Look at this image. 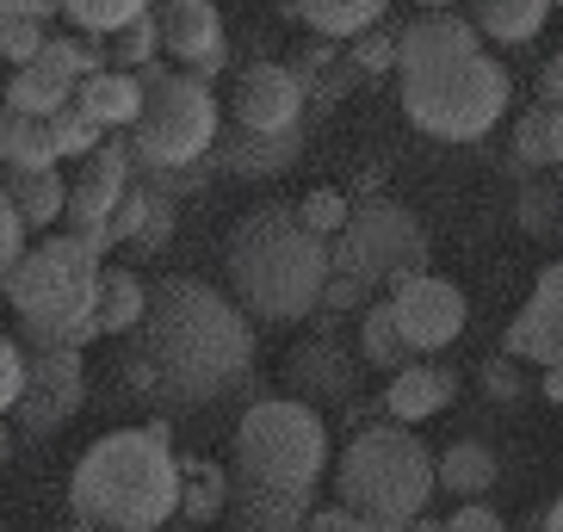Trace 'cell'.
<instances>
[{
    "label": "cell",
    "instance_id": "cell-45",
    "mask_svg": "<svg viewBox=\"0 0 563 532\" xmlns=\"http://www.w3.org/2000/svg\"><path fill=\"white\" fill-rule=\"evenodd\" d=\"M489 390H496V397H514V390H520V372H514V353H508V359H489Z\"/></svg>",
    "mask_w": 563,
    "mask_h": 532
},
{
    "label": "cell",
    "instance_id": "cell-39",
    "mask_svg": "<svg viewBox=\"0 0 563 532\" xmlns=\"http://www.w3.org/2000/svg\"><path fill=\"white\" fill-rule=\"evenodd\" d=\"M19 390H25V347H19L13 334H0V421L13 415Z\"/></svg>",
    "mask_w": 563,
    "mask_h": 532
},
{
    "label": "cell",
    "instance_id": "cell-29",
    "mask_svg": "<svg viewBox=\"0 0 563 532\" xmlns=\"http://www.w3.org/2000/svg\"><path fill=\"white\" fill-rule=\"evenodd\" d=\"M93 317H100V334H136V322L150 317V285L136 279L131 266H106Z\"/></svg>",
    "mask_w": 563,
    "mask_h": 532
},
{
    "label": "cell",
    "instance_id": "cell-4",
    "mask_svg": "<svg viewBox=\"0 0 563 532\" xmlns=\"http://www.w3.org/2000/svg\"><path fill=\"white\" fill-rule=\"evenodd\" d=\"M100 273H106V254L75 230L44 235L37 248L19 254V266L0 285L19 317V347L81 353L87 341H100V317H93Z\"/></svg>",
    "mask_w": 563,
    "mask_h": 532
},
{
    "label": "cell",
    "instance_id": "cell-3",
    "mask_svg": "<svg viewBox=\"0 0 563 532\" xmlns=\"http://www.w3.org/2000/svg\"><path fill=\"white\" fill-rule=\"evenodd\" d=\"M223 273H230V298L254 322H310L322 310V285L334 261L329 242L303 230L298 204H254L223 242Z\"/></svg>",
    "mask_w": 563,
    "mask_h": 532
},
{
    "label": "cell",
    "instance_id": "cell-38",
    "mask_svg": "<svg viewBox=\"0 0 563 532\" xmlns=\"http://www.w3.org/2000/svg\"><path fill=\"white\" fill-rule=\"evenodd\" d=\"M365 298H372V285L353 279V273H329V285H322V310L316 317H347V310H365Z\"/></svg>",
    "mask_w": 563,
    "mask_h": 532
},
{
    "label": "cell",
    "instance_id": "cell-42",
    "mask_svg": "<svg viewBox=\"0 0 563 532\" xmlns=\"http://www.w3.org/2000/svg\"><path fill=\"white\" fill-rule=\"evenodd\" d=\"M303 532H378V527L360 520L347 501H329V508H316V514H310V527H303Z\"/></svg>",
    "mask_w": 563,
    "mask_h": 532
},
{
    "label": "cell",
    "instance_id": "cell-43",
    "mask_svg": "<svg viewBox=\"0 0 563 532\" xmlns=\"http://www.w3.org/2000/svg\"><path fill=\"white\" fill-rule=\"evenodd\" d=\"M63 0H0V25H13V19H51Z\"/></svg>",
    "mask_w": 563,
    "mask_h": 532
},
{
    "label": "cell",
    "instance_id": "cell-36",
    "mask_svg": "<svg viewBox=\"0 0 563 532\" xmlns=\"http://www.w3.org/2000/svg\"><path fill=\"white\" fill-rule=\"evenodd\" d=\"M155 51H162V25H155V13L136 19V25H124V32L112 37V63L131 68V75H136V68H150Z\"/></svg>",
    "mask_w": 563,
    "mask_h": 532
},
{
    "label": "cell",
    "instance_id": "cell-13",
    "mask_svg": "<svg viewBox=\"0 0 563 532\" xmlns=\"http://www.w3.org/2000/svg\"><path fill=\"white\" fill-rule=\"evenodd\" d=\"M390 310H397L402 341H409L421 359L446 353L464 334V317H471V310H464V291L452 279H440V273H421V279L397 285V291H390Z\"/></svg>",
    "mask_w": 563,
    "mask_h": 532
},
{
    "label": "cell",
    "instance_id": "cell-44",
    "mask_svg": "<svg viewBox=\"0 0 563 532\" xmlns=\"http://www.w3.org/2000/svg\"><path fill=\"white\" fill-rule=\"evenodd\" d=\"M539 100H545V106H563V51L551 56L545 75H539Z\"/></svg>",
    "mask_w": 563,
    "mask_h": 532
},
{
    "label": "cell",
    "instance_id": "cell-12",
    "mask_svg": "<svg viewBox=\"0 0 563 532\" xmlns=\"http://www.w3.org/2000/svg\"><path fill=\"white\" fill-rule=\"evenodd\" d=\"M100 68H106V56L93 51V44H81V37H51L25 68H13L7 106H19V112H32V118H51V112H63V106L81 93L87 75H100Z\"/></svg>",
    "mask_w": 563,
    "mask_h": 532
},
{
    "label": "cell",
    "instance_id": "cell-48",
    "mask_svg": "<svg viewBox=\"0 0 563 532\" xmlns=\"http://www.w3.org/2000/svg\"><path fill=\"white\" fill-rule=\"evenodd\" d=\"M545 397H551V402H563V366H551V372H545Z\"/></svg>",
    "mask_w": 563,
    "mask_h": 532
},
{
    "label": "cell",
    "instance_id": "cell-50",
    "mask_svg": "<svg viewBox=\"0 0 563 532\" xmlns=\"http://www.w3.org/2000/svg\"><path fill=\"white\" fill-rule=\"evenodd\" d=\"M409 532H446V520H433V514H421V520H415Z\"/></svg>",
    "mask_w": 563,
    "mask_h": 532
},
{
    "label": "cell",
    "instance_id": "cell-2",
    "mask_svg": "<svg viewBox=\"0 0 563 532\" xmlns=\"http://www.w3.org/2000/svg\"><path fill=\"white\" fill-rule=\"evenodd\" d=\"M167 440V421L93 440L68 477V514L100 532H167L180 520V452Z\"/></svg>",
    "mask_w": 563,
    "mask_h": 532
},
{
    "label": "cell",
    "instance_id": "cell-15",
    "mask_svg": "<svg viewBox=\"0 0 563 532\" xmlns=\"http://www.w3.org/2000/svg\"><path fill=\"white\" fill-rule=\"evenodd\" d=\"M155 25H162V51L186 75H199V81H211L217 68H223V56H230L223 13H217L211 0H162L155 7Z\"/></svg>",
    "mask_w": 563,
    "mask_h": 532
},
{
    "label": "cell",
    "instance_id": "cell-7",
    "mask_svg": "<svg viewBox=\"0 0 563 532\" xmlns=\"http://www.w3.org/2000/svg\"><path fill=\"white\" fill-rule=\"evenodd\" d=\"M329 470V421L303 397H261L235 421V483L316 489Z\"/></svg>",
    "mask_w": 563,
    "mask_h": 532
},
{
    "label": "cell",
    "instance_id": "cell-10",
    "mask_svg": "<svg viewBox=\"0 0 563 532\" xmlns=\"http://www.w3.org/2000/svg\"><path fill=\"white\" fill-rule=\"evenodd\" d=\"M87 402V366L81 353H63V347H25V390L13 402V421L25 440H51L63 433L68 421L81 415Z\"/></svg>",
    "mask_w": 563,
    "mask_h": 532
},
{
    "label": "cell",
    "instance_id": "cell-11",
    "mask_svg": "<svg viewBox=\"0 0 563 532\" xmlns=\"http://www.w3.org/2000/svg\"><path fill=\"white\" fill-rule=\"evenodd\" d=\"M131 186H136L131 131H118V136H106L100 149L81 162V174L68 180V211H63V223H68L75 235H87V242L106 254V223H112L118 199H124Z\"/></svg>",
    "mask_w": 563,
    "mask_h": 532
},
{
    "label": "cell",
    "instance_id": "cell-33",
    "mask_svg": "<svg viewBox=\"0 0 563 532\" xmlns=\"http://www.w3.org/2000/svg\"><path fill=\"white\" fill-rule=\"evenodd\" d=\"M514 162L558 167V155H551V106H527V112L514 118Z\"/></svg>",
    "mask_w": 563,
    "mask_h": 532
},
{
    "label": "cell",
    "instance_id": "cell-9",
    "mask_svg": "<svg viewBox=\"0 0 563 532\" xmlns=\"http://www.w3.org/2000/svg\"><path fill=\"white\" fill-rule=\"evenodd\" d=\"M329 261H334V273H353L372 291H397V285L428 273L433 248H428V230H421V217L409 204L365 199V204H353L347 230L329 242Z\"/></svg>",
    "mask_w": 563,
    "mask_h": 532
},
{
    "label": "cell",
    "instance_id": "cell-19",
    "mask_svg": "<svg viewBox=\"0 0 563 532\" xmlns=\"http://www.w3.org/2000/svg\"><path fill=\"white\" fill-rule=\"evenodd\" d=\"M303 155V124L298 131H242V124H230V131L217 136L211 162L223 167V174H235V180H273V174H285V167Z\"/></svg>",
    "mask_w": 563,
    "mask_h": 532
},
{
    "label": "cell",
    "instance_id": "cell-52",
    "mask_svg": "<svg viewBox=\"0 0 563 532\" xmlns=\"http://www.w3.org/2000/svg\"><path fill=\"white\" fill-rule=\"evenodd\" d=\"M421 7H428V13H433V7H452V0H421Z\"/></svg>",
    "mask_w": 563,
    "mask_h": 532
},
{
    "label": "cell",
    "instance_id": "cell-51",
    "mask_svg": "<svg viewBox=\"0 0 563 532\" xmlns=\"http://www.w3.org/2000/svg\"><path fill=\"white\" fill-rule=\"evenodd\" d=\"M63 532H100V527H81V520H75V527H63Z\"/></svg>",
    "mask_w": 563,
    "mask_h": 532
},
{
    "label": "cell",
    "instance_id": "cell-40",
    "mask_svg": "<svg viewBox=\"0 0 563 532\" xmlns=\"http://www.w3.org/2000/svg\"><path fill=\"white\" fill-rule=\"evenodd\" d=\"M25 217H19V204L7 199V192H0V261L7 266H19V254H25Z\"/></svg>",
    "mask_w": 563,
    "mask_h": 532
},
{
    "label": "cell",
    "instance_id": "cell-25",
    "mask_svg": "<svg viewBox=\"0 0 563 532\" xmlns=\"http://www.w3.org/2000/svg\"><path fill=\"white\" fill-rule=\"evenodd\" d=\"M291 13H298L316 37L353 44V37H365L372 25L390 19V0H291Z\"/></svg>",
    "mask_w": 563,
    "mask_h": 532
},
{
    "label": "cell",
    "instance_id": "cell-47",
    "mask_svg": "<svg viewBox=\"0 0 563 532\" xmlns=\"http://www.w3.org/2000/svg\"><path fill=\"white\" fill-rule=\"evenodd\" d=\"M532 532H563V496L551 501L545 514H539V527H532Z\"/></svg>",
    "mask_w": 563,
    "mask_h": 532
},
{
    "label": "cell",
    "instance_id": "cell-41",
    "mask_svg": "<svg viewBox=\"0 0 563 532\" xmlns=\"http://www.w3.org/2000/svg\"><path fill=\"white\" fill-rule=\"evenodd\" d=\"M446 532H508V520L489 501H464L459 514H446Z\"/></svg>",
    "mask_w": 563,
    "mask_h": 532
},
{
    "label": "cell",
    "instance_id": "cell-17",
    "mask_svg": "<svg viewBox=\"0 0 563 532\" xmlns=\"http://www.w3.org/2000/svg\"><path fill=\"white\" fill-rule=\"evenodd\" d=\"M483 51V32L452 7H433V13L409 19L397 32V75H428V68H446L459 56Z\"/></svg>",
    "mask_w": 563,
    "mask_h": 532
},
{
    "label": "cell",
    "instance_id": "cell-27",
    "mask_svg": "<svg viewBox=\"0 0 563 532\" xmlns=\"http://www.w3.org/2000/svg\"><path fill=\"white\" fill-rule=\"evenodd\" d=\"M56 136H51V118H32L19 106L0 100V167H56Z\"/></svg>",
    "mask_w": 563,
    "mask_h": 532
},
{
    "label": "cell",
    "instance_id": "cell-20",
    "mask_svg": "<svg viewBox=\"0 0 563 532\" xmlns=\"http://www.w3.org/2000/svg\"><path fill=\"white\" fill-rule=\"evenodd\" d=\"M316 514V489H266V483H235L230 520L235 532H303Z\"/></svg>",
    "mask_w": 563,
    "mask_h": 532
},
{
    "label": "cell",
    "instance_id": "cell-37",
    "mask_svg": "<svg viewBox=\"0 0 563 532\" xmlns=\"http://www.w3.org/2000/svg\"><path fill=\"white\" fill-rule=\"evenodd\" d=\"M51 44V32H44V19H13V25H0V56L13 68H25L37 51Z\"/></svg>",
    "mask_w": 563,
    "mask_h": 532
},
{
    "label": "cell",
    "instance_id": "cell-35",
    "mask_svg": "<svg viewBox=\"0 0 563 532\" xmlns=\"http://www.w3.org/2000/svg\"><path fill=\"white\" fill-rule=\"evenodd\" d=\"M347 63L360 68V81L390 75V68H397V32H390V25H372L365 37H353V44H347Z\"/></svg>",
    "mask_w": 563,
    "mask_h": 532
},
{
    "label": "cell",
    "instance_id": "cell-18",
    "mask_svg": "<svg viewBox=\"0 0 563 532\" xmlns=\"http://www.w3.org/2000/svg\"><path fill=\"white\" fill-rule=\"evenodd\" d=\"M285 384H291V397L303 402H347L353 384H360V366H353V353L334 341V334H316L303 341L291 359H285Z\"/></svg>",
    "mask_w": 563,
    "mask_h": 532
},
{
    "label": "cell",
    "instance_id": "cell-23",
    "mask_svg": "<svg viewBox=\"0 0 563 532\" xmlns=\"http://www.w3.org/2000/svg\"><path fill=\"white\" fill-rule=\"evenodd\" d=\"M0 192L19 204L25 230H56L63 211H68V180L56 167H7V174H0Z\"/></svg>",
    "mask_w": 563,
    "mask_h": 532
},
{
    "label": "cell",
    "instance_id": "cell-30",
    "mask_svg": "<svg viewBox=\"0 0 563 532\" xmlns=\"http://www.w3.org/2000/svg\"><path fill=\"white\" fill-rule=\"evenodd\" d=\"M360 353H365V366L390 372V378H397L402 366H415V359H421V353H415L409 341H402L390 298H384V303H365V310H360Z\"/></svg>",
    "mask_w": 563,
    "mask_h": 532
},
{
    "label": "cell",
    "instance_id": "cell-6",
    "mask_svg": "<svg viewBox=\"0 0 563 532\" xmlns=\"http://www.w3.org/2000/svg\"><path fill=\"white\" fill-rule=\"evenodd\" d=\"M514 81L489 51H471L446 68L402 75V112L433 143H483L508 118Z\"/></svg>",
    "mask_w": 563,
    "mask_h": 532
},
{
    "label": "cell",
    "instance_id": "cell-46",
    "mask_svg": "<svg viewBox=\"0 0 563 532\" xmlns=\"http://www.w3.org/2000/svg\"><path fill=\"white\" fill-rule=\"evenodd\" d=\"M545 106V100H539ZM551 155H558V167H563V106H551Z\"/></svg>",
    "mask_w": 563,
    "mask_h": 532
},
{
    "label": "cell",
    "instance_id": "cell-26",
    "mask_svg": "<svg viewBox=\"0 0 563 532\" xmlns=\"http://www.w3.org/2000/svg\"><path fill=\"white\" fill-rule=\"evenodd\" d=\"M496 483H501V458L489 440H452L440 452V489H452L464 501H483Z\"/></svg>",
    "mask_w": 563,
    "mask_h": 532
},
{
    "label": "cell",
    "instance_id": "cell-5",
    "mask_svg": "<svg viewBox=\"0 0 563 532\" xmlns=\"http://www.w3.org/2000/svg\"><path fill=\"white\" fill-rule=\"evenodd\" d=\"M433 483H440V458L402 421L360 428L347 440V452L334 458V501H347L353 514L372 520L378 532H409L428 514Z\"/></svg>",
    "mask_w": 563,
    "mask_h": 532
},
{
    "label": "cell",
    "instance_id": "cell-32",
    "mask_svg": "<svg viewBox=\"0 0 563 532\" xmlns=\"http://www.w3.org/2000/svg\"><path fill=\"white\" fill-rule=\"evenodd\" d=\"M51 136H56V155H63V162H87V155L106 143V131L75 100H68L63 112H51Z\"/></svg>",
    "mask_w": 563,
    "mask_h": 532
},
{
    "label": "cell",
    "instance_id": "cell-1",
    "mask_svg": "<svg viewBox=\"0 0 563 532\" xmlns=\"http://www.w3.org/2000/svg\"><path fill=\"white\" fill-rule=\"evenodd\" d=\"M124 384L162 409H205L230 397L254 372V322L235 298L205 279H162L150 291V317L136 322L131 353L118 359Z\"/></svg>",
    "mask_w": 563,
    "mask_h": 532
},
{
    "label": "cell",
    "instance_id": "cell-24",
    "mask_svg": "<svg viewBox=\"0 0 563 532\" xmlns=\"http://www.w3.org/2000/svg\"><path fill=\"white\" fill-rule=\"evenodd\" d=\"M230 496H235V477L199 452H186L180 458V520L186 527H217V520L230 514Z\"/></svg>",
    "mask_w": 563,
    "mask_h": 532
},
{
    "label": "cell",
    "instance_id": "cell-14",
    "mask_svg": "<svg viewBox=\"0 0 563 532\" xmlns=\"http://www.w3.org/2000/svg\"><path fill=\"white\" fill-rule=\"evenodd\" d=\"M303 81L291 75L285 63H249L242 75H235V124L242 131H266V136H279V131H298L303 124Z\"/></svg>",
    "mask_w": 563,
    "mask_h": 532
},
{
    "label": "cell",
    "instance_id": "cell-28",
    "mask_svg": "<svg viewBox=\"0 0 563 532\" xmlns=\"http://www.w3.org/2000/svg\"><path fill=\"white\" fill-rule=\"evenodd\" d=\"M558 0H477L471 7V25H477L489 44H532L545 32V19Z\"/></svg>",
    "mask_w": 563,
    "mask_h": 532
},
{
    "label": "cell",
    "instance_id": "cell-21",
    "mask_svg": "<svg viewBox=\"0 0 563 532\" xmlns=\"http://www.w3.org/2000/svg\"><path fill=\"white\" fill-rule=\"evenodd\" d=\"M452 397H459V372L452 366H421V359L402 366L397 378L384 384V409H390V421H402V428L440 415Z\"/></svg>",
    "mask_w": 563,
    "mask_h": 532
},
{
    "label": "cell",
    "instance_id": "cell-34",
    "mask_svg": "<svg viewBox=\"0 0 563 532\" xmlns=\"http://www.w3.org/2000/svg\"><path fill=\"white\" fill-rule=\"evenodd\" d=\"M298 217H303V230H316L322 242H334V235L347 230L353 204H347V192H334V186H316V192H303Z\"/></svg>",
    "mask_w": 563,
    "mask_h": 532
},
{
    "label": "cell",
    "instance_id": "cell-22",
    "mask_svg": "<svg viewBox=\"0 0 563 532\" xmlns=\"http://www.w3.org/2000/svg\"><path fill=\"white\" fill-rule=\"evenodd\" d=\"M75 106H81L106 136L136 131V118H143V81H136L131 68H100V75H87V81H81Z\"/></svg>",
    "mask_w": 563,
    "mask_h": 532
},
{
    "label": "cell",
    "instance_id": "cell-8",
    "mask_svg": "<svg viewBox=\"0 0 563 532\" xmlns=\"http://www.w3.org/2000/svg\"><path fill=\"white\" fill-rule=\"evenodd\" d=\"M143 81V118L131 131V155L136 162H155V167H192L217 149L223 136V112H217V93L211 81L186 75V68H136Z\"/></svg>",
    "mask_w": 563,
    "mask_h": 532
},
{
    "label": "cell",
    "instance_id": "cell-16",
    "mask_svg": "<svg viewBox=\"0 0 563 532\" xmlns=\"http://www.w3.org/2000/svg\"><path fill=\"white\" fill-rule=\"evenodd\" d=\"M508 353L527 366H563V261L539 273L532 298L520 303V317L508 322Z\"/></svg>",
    "mask_w": 563,
    "mask_h": 532
},
{
    "label": "cell",
    "instance_id": "cell-49",
    "mask_svg": "<svg viewBox=\"0 0 563 532\" xmlns=\"http://www.w3.org/2000/svg\"><path fill=\"white\" fill-rule=\"evenodd\" d=\"M7 458H13V428L0 421V470H7Z\"/></svg>",
    "mask_w": 563,
    "mask_h": 532
},
{
    "label": "cell",
    "instance_id": "cell-31",
    "mask_svg": "<svg viewBox=\"0 0 563 532\" xmlns=\"http://www.w3.org/2000/svg\"><path fill=\"white\" fill-rule=\"evenodd\" d=\"M63 13L75 19V32H87V37H118L124 25L150 19V0H63Z\"/></svg>",
    "mask_w": 563,
    "mask_h": 532
}]
</instances>
